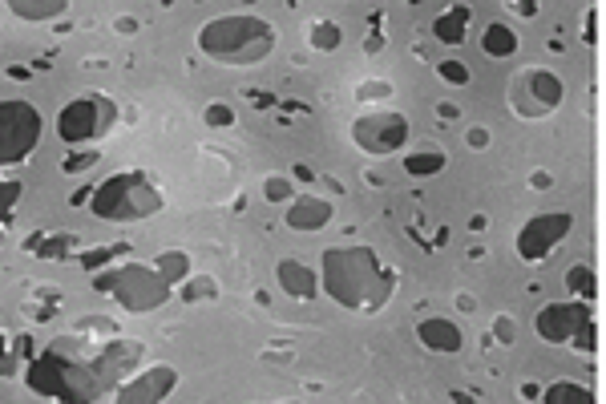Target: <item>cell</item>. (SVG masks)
Instances as JSON below:
<instances>
[{
  "instance_id": "cell-1",
  "label": "cell",
  "mask_w": 606,
  "mask_h": 404,
  "mask_svg": "<svg viewBox=\"0 0 606 404\" xmlns=\"http://www.w3.org/2000/svg\"><path fill=\"white\" fill-rule=\"evenodd\" d=\"M138 360H142V344H126V340L114 336L97 352L81 356L77 336H73V340L49 344L37 360H29L25 380H29L33 392L53 396L57 404H93L101 392L118 388Z\"/></svg>"
},
{
  "instance_id": "cell-2",
  "label": "cell",
  "mask_w": 606,
  "mask_h": 404,
  "mask_svg": "<svg viewBox=\"0 0 606 404\" xmlns=\"http://www.w3.org/2000/svg\"><path fill=\"white\" fill-rule=\"evenodd\" d=\"M320 287L348 312H380L396 291V271L380 267L372 247H328L320 259Z\"/></svg>"
},
{
  "instance_id": "cell-3",
  "label": "cell",
  "mask_w": 606,
  "mask_h": 404,
  "mask_svg": "<svg viewBox=\"0 0 606 404\" xmlns=\"http://www.w3.org/2000/svg\"><path fill=\"white\" fill-rule=\"evenodd\" d=\"M198 49L219 65H255L267 61L275 49V25L255 13L211 17L198 29Z\"/></svg>"
},
{
  "instance_id": "cell-4",
  "label": "cell",
  "mask_w": 606,
  "mask_h": 404,
  "mask_svg": "<svg viewBox=\"0 0 606 404\" xmlns=\"http://www.w3.org/2000/svg\"><path fill=\"white\" fill-rule=\"evenodd\" d=\"M162 190L142 170H118L89 194V211L106 223H138L162 211Z\"/></svg>"
},
{
  "instance_id": "cell-5",
  "label": "cell",
  "mask_w": 606,
  "mask_h": 404,
  "mask_svg": "<svg viewBox=\"0 0 606 404\" xmlns=\"http://www.w3.org/2000/svg\"><path fill=\"white\" fill-rule=\"evenodd\" d=\"M93 287L106 291L114 303H122V308L134 312V316H146V312L162 308V303L170 299V283L146 263H122V267H110V271H97Z\"/></svg>"
},
{
  "instance_id": "cell-6",
  "label": "cell",
  "mask_w": 606,
  "mask_h": 404,
  "mask_svg": "<svg viewBox=\"0 0 606 404\" xmlns=\"http://www.w3.org/2000/svg\"><path fill=\"white\" fill-rule=\"evenodd\" d=\"M114 122H118V101L106 93H85V97H73L61 106L57 134L65 146H85V142L106 138Z\"/></svg>"
},
{
  "instance_id": "cell-7",
  "label": "cell",
  "mask_w": 606,
  "mask_h": 404,
  "mask_svg": "<svg viewBox=\"0 0 606 404\" xmlns=\"http://www.w3.org/2000/svg\"><path fill=\"white\" fill-rule=\"evenodd\" d=\"M45 134V122L29 101H0V170L25 162Z\"/></svg>"
},
{
  "instance_id": "cell-8",
  "label": "cell",
  "mask_w": 606,
  "mask_h": 404,
  "mask_svg": "<svg viewBox=\"0 0 606 404\" xmlns=\"http://www.w3.org/2000/svg\"><path fill=\"white\" fill-rule=\"evenodd\" d=\"M566 97V85L550 69H522L510 81V110L518 118H550Z\"/></svg>"
},
{
  "instance_id": "cell-9",
  "label": "cell",
  "mask_w": 606,
  "mask_h": 404,
  "mask_svg": "<svg viewBox=\"0 0 606 404\" xmlns=\"http://www.w3.org/2000/svg\"><path fill=\"white\" fill-rule=\"evenodd\" d=\"M352 142L364 150V154H376V158H388L396 154L404 142H409V118L380 106V110H368L352 122Z\"/></svg>"
},
{
  "instance_id": "cell-10",
  "label": "cell",
  "mask_w": 606,
  "mask_h": 404,
  "mask_svg": "<svg viewBox=\"0 0 606 404\" xmlns=\"http://www.w3.org/2000/svg\"><path fill=\"white\" fill-rule=\"evenodd\" d=\"M570 231H574V215L570 211H542L518 231V255L526 263H542L566 243Z\"/></svg>"
},
{
  "instance_id": "cell-11",
  "label": "cell",
  "mask_w": 606,
  "mask_h": 404,
  "mask_svg": "<svg viewBox=\"0 0 606 404\" xmlns=\"http://www.w3.org/2000/svg\"><path fill=\"white\" fill-rule=\"evenodd\" d=\"M174 388H178V372L170 364H154V368H142L138 376L122 380L114 392V404H162Z\"/></svg>"
},
{
  "instance_id": "cell-12",
  "label": "cell",
  "mask_w": 606,
  "mask_h": 404,
  "mask_svg": "<svg viewBox=\"0 0 606 404\" xmlns=\"http://www.w3.org/2000/svg\"><path fill=\"white\" fill-rule=\"evenodd\" d=\"M590 320H594V312L586 308V303H546V308L534 316V328L546 344H570Z\"/></svg>"
},
{
  "instance_id": "cell-13",
  "label": "cell",
  "mask_w": 606,
  "mask_h": 404,
  "mask_svg": "<svg viewBox=\"0 0 606 404\" xmlns=\"http://www.w3.org/2000/svg\"><path fill=\"white\" fill-rule=\"evenodd\" d=\"M332 215H336L332 202L320 198V194H295V198L287 202V211H283L287 227H291V231H303V235L324 231V227L332 223Z\"/></svg>"
},
{
  "instance_id": "cell-14",
  "label": "cell",
  "mask_w": 606,
  "mask_h": 404,
  "mask_svg": "<svg viewBox=\"0 0 606 404\" xmlns=\"http://www.w3.org/2000/svg\"><path fill=\"white\" fill-rule=\"evenodd\" d=\"M275 279H279V287L291 295V299H316L320 295V275L308 267V263H299V259H279V267H275Z\"/></svg>"
},
{
  "instance_id": "cell-15",
  "label": "cell",
  "mask_w": 606,
  "mask_h": 404,
  "mask_svg": "<svg viewBox=\"0 0 606 404\" xmlns=\"http://www.w3.org/2000/svg\"><path fill=\"white\" fill-rule=\"evenodd\" d=\"M417 340H421L429 352H461V344H465L461 328H457L449 316H425V320L417 324Z\"/></svg>"
},
{
  "instance_id": "cell-16",
  "label": "cell",
  "mask_w": 606,
  "mask_h": 404,
  "mask_svg": "<svg viewBox=\"0 0 606 404\" xmlns=\"http://www.w3.org/2000/svg\"><path fill=\"white\" fill-rule=\"evenodd\" d=\"M449 166V154L441 150V146H421V150H413V154H404V170H409L413 178H433V174H441Z\"/></svg>"
},
{
  "instance_id": "cell-17",
  "label": "cell",
  "mask_w": 606,
  "mask_h": 404,
  "mask_svg": "<svg viewBox=\"0 0 606 404\" xmlns=\"http://www.w3.org/2000/svg\"><path fill=\"white\" fill-rule=\"evenodd\" d=\"M465 29H469V9L465 5H457V9H449V13H441L433 21V37L441 45H449V49H457L465 41Z\"/></svg>"
},
{
  "instance_id": "cell-18",
  "label": "cell",
  "mask_w": 606,
  "mask_h": 404,
  "mask_svg": "<svg viewBox=\"0 0 606 404\" xmlns=\"http://www.w3.org/2000/svg\"><path fill=\"white\" fill-rule=\"evenodd\" d=\"M9 13L21 21H49L69 13V0H9Z\"/></svg>"
},
{
  "instance_id": "cell-19",
  "label": "cell",
  "mask_w": 606,
  "mask_h": 404,
  "mask_svg": "<svg viewBox=\"0 0 606 404\" xmlns=\"http://www.w3.org/2000/svg\"><path fill=\"white\" fill-rule=\"evenodd\" d=\"M154 271H158L170 287H178V283H186V279L194 275V263H190V255H186V251L170 247V251H162V255L154 259Z\"/></svg>"
},
{
  "instance_id": "cell-20",
  "label": "cell",
  "mask_w": 606,
  "mask_h": 404,
  "mask_svg": "<svg viewBox=\"0 0 606 404\" xmlns=\"http://www.w3.org/2000/svg\"><path fill=\"white\" fill-rule=\"evenodd\" d=\"M481 49H485L489 57H510V53L518 49V33L505 25V21H489L485 33H481Z\"/></svg>"
},
{
  "instance_id": "cell-21",
  "label": "cell",
  "mask_w": 606,
  "mask_h": 404,
  "mask_svg": "<svg viewBox=\"0 0 606 404\" xmlns=\"http://www.w3.org/2000/svg\"><path fill=\"white\" fill-rule=\"evenodd\" d=\"M542 404H594V392L578 380H554L542 388Z\"/></svg>"
},
{
  "instance_id": "cell-22",
  "label": "cell",
  "mask_w": 606,
  "mask_h": 404,
  "mask_svg": "<svg viewBox=\"0 0 606 404\" xmlns=\"http://www.w3.org/2000/svg\"><path fill=\"white\" fill-rule=\"evenodd\" d=\"M178 299L190 303V308H198V303H211V299H219V283L211 275H190L186 283H178Z\"/></svg>"
},
{
  "instance_id": "cell-23",
  "label": "cell",
  "mask_w": 606,
  "mask_h": 404,
  "mask_svg": "<svg viewBox=\"0 0 606 404\" xmlns=\"http://www.w3.org/2000/svg\"><path fill=\"white\" fill-rule=\"evenodd\" d=\"M566 287H570L574 303H590V299L598 295V279H594V267H586V263H574V267L566 271Z\"/></svg>"
},
{
  "instance_id": "cell-24",
  "label": "cell",
  "mask_w": 606,
  "mask_h": 404,
  "mask_svg": "<svg viewBox=\"0 0 606 404\" xmlns=\"http://www.w3.org/2000/svg\"><path fill=\"white\" fill-rule=\"evenodd\" d=\"M340 41H344V29H340L332 17H324V21H316V25L308 29V45H312L316 53H332V49H340Z\"/></svg>"
},
{
  "instance_id": "cell-25",
  "label": "cell",
  "mask_w": 606,
  "mask_h": 404,
  "mask_svg": "<svg viewBox=\"0 0 606 404\" xmlns=\"http://www.w3.org/2000/svg\"><path fill=\"white\" fill-rule=\"evenodd\" d=\"M263 198L271 202V207H287V202L295 198V178H287V174H267V178H263Z\"/></svg>"
},
{
  "instance_id": "cell-26",
  "label": "cell",
  "mask_w": 606,
  "mask_h": 404,
  "mask_svg": "<svg viewBox=\"0 0 606 404\" xmlns=\"http://www.w3.org/2000/svg\"><path fill=\"white\" fill-rule=\"evenodd\" d=\"M388 97H392V81H380V77H372V81H364V85H356V101L360 106H388Z\"/></svg>"
},
{
  "instance_id": "cell-27",
  "label": "cell",
  "mask_w": 606,
  "mask_h": 404,
  "mask_svg": "<svg viewBox=\"0 0 606 404\" xmlns=\"http://www.w3.org/2000/svg\"><path fill=\"white\" fill-rule=\"evenodd\" d=\"M21 194H25V186H21V178H0V219H9V215L17 211V202H21Z\"/></svg>"
},
{
  "instance_id": "cell-28",
  "label": "cell",
  "mask_w": 606,
  "mask_h": 404,
  "mask_svg": "<svg viewBox=\"0 0 606 404\" xmlns=\"http://www.w3.org/2000/svg\"><path fill=\"white\" fill-rule=\"evenodd\" d=\"M73 243H77L73 235H49L45 243H33V239H29V251H37V255H45V259H61Z\"/></svg>"
},
{
  "instance_id": "cell-29",
  "label": "cell",
  "mask_w": 606,
  "mask_h": 404,
  "mask_svg": "<svg viewBox=\"0 0 606 404\" xmlns=\"http://www.w3.org/2000/svg\"><path fill=\"white\" fill-rule=\"evenodd\" d=\"M489 340H497V344H514L518 340V320L510 316V312H497L493 316V336Z\"/></svg>"
},
{
  "instance_id": "cell-30",
  "label": "cell",
  "mask_w": 606,
  "mask_h": 404,
  "mask_svg": "<svg viewBox=\"0 0 606 404\" xmlns=\"http://www.w3.org/2000/svg\"><path fill=\"white\" fill-rule=\"evenodd\" d=\"M97 158H101V150H97V146H85V150H77V154L65 158V174H85L89 166H97Z\"/></svg>"
},
{
  "instance_id": "cell-31",
  "label": "cell",
  "mask_w": 606,
  "mask_h": 404,
  "mask_svg": "<svg viewBox=\"0 0 606 404\" xmlns=\"http://www.w3.org/2000/svg\"><path fill=\"white\" fill-rule=\"evenodd\" d=\"M122 251H126V247H97V251H85V255H81V267H85V271H101V267H106L114 255H122Z\"/></svg>"
},
{
  "instance_id": "cell-32",
  "label": "cell",
  "mask_w": 606,
  "mask_h": 404,
  "mask_svg": "<svg viewBox=\"0 0 606 404\" xmlns=\"http://www.w3.org/2000/svg\"><path fill=\"white\" fill-rule=\"evenodd\" d=\"M437 73H441V81H449V85H469V65H465V61H441Z\"/></svg>"
},
{
  "instance_id": "cell-33",
  "label": "cell",
  "mask_w": 606,
  "mask_h": 404,
  "mask_svg": "<svg viewBox=\"0 0 606 404\" xmlns=\"http://www.w3.org/2000/svg\"><path fill=\"white\" fill-rule=\"evenodd\" d=\"M207 126H235V110L223 106V101H215V106H207Z\"/></svg>"
},
{
  "instance_id": "cell-34",
  "label": "cell",
  "mask_w": 606,
  "mask_h": 404,
  "mask_svg": "<svg viewBox=\"0 0 606 404\" xmlns=\"http://www.w3.org/2000/svg\"><path fill=\"white\" fill-rule=\"evenodd\" d=\"M13 368H17V356L9 348V336L0 332V376H13Z\"/></svg>"
},
{
  "instance_id": "cell-35",
  "label": "cell",
  "mask_w": 606,
  "mask_h": 404,
  "mask_svg": "<svg viewBox=\"0 0 606 404\" xmlns=\"http://www.w3.org/2000/svg\"><path fill=\"white\" fill-rule=\"evenodd\" d=\"M465 142H469L473 150H485V146H489V130H485V126H473V130L465 134Z\"/></svg>"
},
{
  "instance_id": "cell-36",
  "label": "cell",
  "mask_w": 606,
  "mask_h": 404,
  "mask_svg": "<svg viewBox=\"0 0 606 404\" xmlns=\"http://www.w3.org/2000/svg\"><path fill=\"white\" fill-rule=\"evenodd\" d=\"M453 303H457V312H477V299H473L469 291H457Z\"/></svg>"
},
{
  "instance_id": "cell-37",
  "label": "cell",
  "mask_w": 606,
  "mask_h": 404,
  "mask_svg": "<svg viewBox=\"0 0 606 404\" xmlns=\"http://www.w3.org/2000/svg\"><path fill=\"white\" fill-rule=\"evenodd\" d=\"M514 13H522V17H534L538 13V5H530V0H522V5H510Z\"/></svg>"
},
{
  "instance_id": "cell-38",
  "label": "cell",
  "mask_w": 606,
  "mask_h": 404,
  "mask_svg": "<svg viewBox=\"0 0 606 404\" xmlns=\"http://www.w3.org/2000/svg\"><path fill=\"white\" fill-rule=\"evenodd\" d=\"M550 182H554V178H550V174H546V170H534V186H538V190H546V186H550Z\"/></svg>"
},
{
  "instance_id": "cell-39",
  "label": "cell",
  "mask_w": 606,
  "mask_h": 404,
  "mask_svg": "<svg viewBox=\"0 0 606 404\" xmlns=\"http://www.w3.org/2000/svg\"><path fill=\"white\" fill-rule=\"evenodd\" d=\"M291 174H295V178H299V182H316V178H312V170H308V166H295V170H291Z\"/></svg>"
},
{
  "instance_id": "cell-40",
  "label": "cell",
  "mask_w": 606,
  "mask_h": 404,
  "mask_svg": "<svg viewBox=\"0 0 606 404\" xmlns=\"http://www.w3.org/2000/svg\"><path fill=\"white\" fill-rule=\"evenodd\" d=\"M118 33H138V21H118Z\"/></svg>"
},
{
  "instance_id": "cell-41",
  "label": "cell",
  "mask_w": 606,
  "mask_h": 404,
  "mask_svg": "<svg viewBox=\"0 0 606 404\" xmlns=\"http://www.w3.org/2000/svg\"><path fill=\"white\" fill-rule=\"evenodd\" d=\"M457 114H461V110H457V106H441V118H445V122H453V118H457Z\"/></svg>"
},
{
  "instance_id": "cell-42",
  "label": "cell",
  "mask_w": 606,
  "mask_h": 404,
  "mask_svg": "<svg viewBox=\"0 0 606 404\" xmlns=\"http://www.w3.org/2000/svg\"><path fill=\"white\" fill-rule=\"evenodd\" d=\"M291 404H295V400H291Z\"/></svg>"
}]
</instances>
